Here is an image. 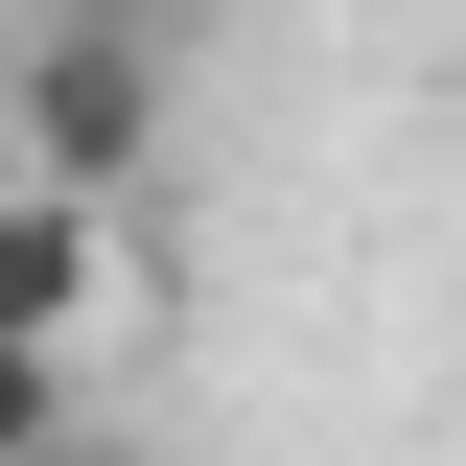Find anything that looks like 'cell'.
I'll use <instances>...</instances> for the list:
<instances>
[{
  "instance_id": "1",
  "label": "cell",
  "mask_w": 466,
  "mask_h": 466,
  "mask_svg": "<svg viewBox=\"0 0 466 466\" xmlns=\"http://www.w3.org/2000/svg\"><path fill=\"white\" fill-rule=\"evenodd\" d=\"M0 140H24V187L116 210V187L164 164V24H140V0H24V47H0Z\"/></svg>"
},
{
  "instance_id": "2",
  "label": "cell",
  "mask_w": 466,
  "mask_h": 466,
  "mask_svg": "<svg viewBox=\"0 0 466 466\" xmlns=\"http://www.w3.org/2000/svg\"><path fill=\"white\" fill-rule=\"evenodd\" d=\"M116 327V210H70V187H0V350H94Z\"/></svg>"
},
{
  "instance_id": "3",
  "label": "cell",
  "mask_w": 466,
  "mask_h": 466,
  "mask_svg": "<svg viewBox=\"0 0 466 466\" xmlns=\"http://www.w3.org/2000/svg\"><path fill=\"white\" fill-rule=\"evenodd\" d=\"M70 443V373H47V350H0V466H47Z\"/></svg>"
}]
</instances>
